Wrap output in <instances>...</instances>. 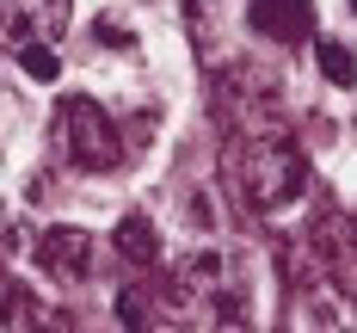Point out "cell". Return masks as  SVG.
Wrapping results in <instances>:
<instances>
[{
    "label": "cell",
    "mask_w": 357,
    "mask_h": 333,
    "mask_svg": "<svg viewBox=\"0 0 357 333\" xmlns=\"http://www.w3.org/2000/svg\"><path fill=\"white\" fill-rule=\"evenodd\" d=\"M234 185H241V198L252 210H289L308 191V154L284 130L278 136H247L241 161H234Z\"/></svg>",
    "instance_id": "obj_1"
},
{
    "label": "cell",
    "mask_w": 357,
    "mask_h": 333,
    "mask_svg": "<svg viewBox=\"0 0 357 333\" xmlns=\"http://www.w3.org/2000/svg\"><path fill=\"white\" fill-rule=\"evenodd\" d=\"M56 148H62V161L80 167V173H111V167H123V136H117L111 111L99 105V99H86V93L62 99V111H56Z\"/></svg>",
    "instance_id": "obj_2"
},
{
    "label": "cell",
    "mask_w": 357,
    "mask_h": 333,
    "mask_svg": "<svg viewBox=\"0 0 357 333\" xmlns=\"http://www.w3.org/2000/svg\"><path fill=\"white\" fill-rule=\"evenodd\" d=\"M74 25V0H0V31L13 43H56Z\"/></svg>",
    "instance_id": "obj_3"
},
{
    "label": "cell",
    "mask_w": 357,
    "mask_h": 333,
    "mask_svg": "<svg viewBox=\"0 0 357 333\" xmlns=\"http://www.w3.org/2000/svg\"><path fill=\"white\" fill-rule=\"evenodd\" d=\"M37 265L62 284H86L93 278V235L86 228H43L37 235Z\"/></svg>",
    "instance_id": "obj_4"
},
{
    "label": "cell",
    "mask_w": 357,
    "mask_h": 333,
    "mask_svg": "<svg viewBox=\"0 0 357 333\" xmlns=\"http://www.w3.org/2000/svg\"><path fill=\"white\" fill-rule=\"evenodd\" d=\"M296 333H357V296L339 284H314L296 302Z\"/></svg>",
    "instance_id": "obj_5"
},
{
    "label": "cell",
    "mask_w": 357,
    "mask_h": 333,
    "mask_svg": "<svg viewBox=\"0 0 357 333\" xmlns=\"http://www.w3.org/2000/svg\"><path fill=\"white\" fill-rule=\"evenodd\" d=\"M247 19L271 43H302L314 37V0H247Z\"/></svg>",
    "instance_id": "obj_6"
},
{
    "label": "cell",
    "mask_w": 357,
    "mask_h": 333,
    "mask_svg": "<svg viewBox=\"0 0 357 333\" xmlns=\"http://www.w3.org/2000/svg\"><path fill=\"white\" fill-rule=\"evenodd\" d=\"M111 241H117V253L130 259V265H142V272L154 265V259H160V228H154V222H148L142 210L117 222V228H111Z\"/></svg>",
    "instance_id": "obj_7"
},
{
    "label": "cell",
    "mask_w": 357,
    "mask_h": 333,
    "mask_svg": "<svg viewBox=\"0 0 357 333\" xmlns=\"http://www.w3.org/2000/svg\"><path fill=\"white\" fill-rule=\"evenodd\" d=\"M314 56H321V74L333 80V87H351V80H357V62H351V50H345L339 37H321Z\"/></svg>",
    "instance_id": "obj_8"
},
{
    "label": "cell",
    "mask_w": 357,
    "mask_h": 333,
    "mask_svg": "<svg viewBox=\"0 0 357 333\" xmlns=\"http://www.w3.org/2000/svg\"><path fill=\"white\" fill-rule=\"evenodd\" d=\"M148 302H154V296L148 290H136V284H123V290H117V321H123V327H154V309H148Z\"/></svg>",
    "instance_id": "obj_9"
},
{
    "label": "cell",
    "mask_w": 357,
    "mask_h": 333,
    "mask_svg": "<svg viewBox=\"0 0 357 333\" xmlns=\"http://www.w3.org/2000/svg\"><path fill=\"white\" fill-rule=\"evenodd\" d=\"M19 68L31 74V80H56L62 62H56V50H50V43H19Z\"/></svg>",
    "instance_id": "obj_10"
},
{
    "label": "cell",
    "mask_w": 357,
    "mask_h": 333,
    "mask_svg": "<svg viewBox=\"0 0 357 333\" xmlns=\"http://www.w3.org/2000/svg\"><path fill=\"white\" fill-rule=\"evenodd\" d=\"M314 241L326 247L321 259H339V253H345V241H351V228H345V216H321V222H314Z\"/></svg>",
    "instance_id": "obj_11"
},
{
    "label": "cell",
    "mask_w": 357,
    "mask_h": 333,
    "mask_svg": "<svg viewBox=\"0 0 357 333\" xmlns=\"http://www.w3.org/2000/svg\"><path fill=\"white\" fill-rule=\"evenodd\" d=\"M351 6H357V0H351Z\"/></svg>",
    "instance_id": "obj_12"
}]
</instances>
